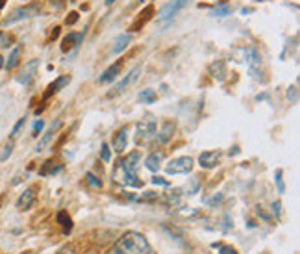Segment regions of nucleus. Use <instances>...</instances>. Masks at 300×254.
<instances>
[{"mask_svg": "<svg viewBox=\"0 0 300 254\" xmlns=\"http://www.w3.org/2000/svg\"><path fill=\"white\" fill-rule=\"evenodd\" d=\"M115 249L121 254H150V243L146 241V238L139 232H126L121 238L117 239Z\"/></svg>", "mask_w": 300, "mask_h": 254, "instance_id": "f257e3e1", "label": "nucleus"}, {"mask_svg": "<svg viewBox=\"0 0 300 254\" xmlns=\"http://www.w3.org/2000/svg\"><path fill=\"white\" fill-rule=\"evenodd\" d=\"M193 158L189 156H180V158H174V160H170L169 165L165 167L167 171V175H187V173H191L193 171Z\"/></svg>", "mask_w": 300, "mask_h": 254, "instance_id": "f03ea898", "label": "nucleus"}, {"mask_svg": "<svg viewBox=\"0 0 300 254\" xmlns=\"http://www.w3.org/2000/svg\"><path fill=\"white\" fill-rule=\"evenodd\" d=\"M191 0H172L160 11V21H172L180 9H184Z\"/></svg>", "mask_w": 300, "mask_h": 254, "instance_id": "7ed1b4c3", "label": "nucleus"}, {"mask_svg": "<svg viewBox=\"0 0 300 254\" xmlns=\"http://www.w3.org/2000/svg\"><path fill=\"white\" fill-rule=\"evenodd\" d=\"M135 134L139 138H150L152 134H156V119L152 115H146L145 119H141L137 124H135Z\"/></svg>", "mask_w": 300, "mask_h": 254, "instance_id": "20e7f679", "label": "nucleus"}, {"mask_svg": "<svg viewBox=\"0 0 300 254\" xmlns=\"http://www.w3.org/2000/svg\"><path fill=\"white\" fill-rule=\"evenodd\" d=\"M139 73H141V67H135V69H132L130 74H128V76H124L123 80H121V82H119V84H117L115 87L109 91V97H115V95H119V93H123L124 89H128V87H130V85L139 78Z\"/></svg>", "mask_w": 300, "mask_h": 254, "instance_id": "39448f33", "label": "nucleus"}, {"mask_svg": "<svg viewBox=\"0 0 300 254\" xmlns=\"http://www.w3.org/2000/svg\"><path fill=\"white\" fill-rule=\"evenodd\" d=\"M221 160V152L219 150H206L199 156V165L202 169H215Z\"/></svg>", "mask_w": 300, "mask_h": 254, "instance_id": "423d86ee", "label": "nucleus"}, {"mask_svg": "<svg viewBox=\"0 0 300 254\" xmlns=\"http://www.w3.org/2000/svg\"><path fill=\"white\" fill-rule=\"evenodd\" d=\"M128 134H130V128L128 126H123L121 130L115 134V138H113V150H115L117 154H123L126 145H128Z\"/></svg>", "mask_w": 300, "mask_h": 254, "instance_id": "0eeeda50", "label": "nucleus"}, {"mask_svg": "<svg viewBox=\"0 0 300 254\" xmlns=\"http://www.w3.org/2000/svg\"><path fill=\"white\" fill-rule=\"evenodd\" d=\"M37 67H39V60H32V62H28L24 65V69L21 71V74L17 76V82H19V84H24V85L30 84V80L33 78Z\"/></svg>", "mask_w": 300, "mask_h": 254, "instance_id": "6e6552de", "label": "nucleus"}, {"mask_svg": "<svg viewBox=\"0 0 300 254\" xmlns=\"http://www.w3.org/2000/svg\"><path fill=\"white\" fill-rule=\"evenodd\" d=\"M209 74H211V78L213 80H217V82H224L226 80V63L223 62V60H215V62L209 65Z\"/></svg>", "mask_w": 300, "mask_h": 254, "instance_id": "1a4fd4ad", "label": "nucleus"}, {"mask_svg": "<svg viewBox=\"0 0 300 254\" xmlns=\"http://www.w3.org/2000/svg\"><path fill=\"white\" fill-rule=\"evenodd\" d=\"M174 130H176L174 123H172V121H167V123L162 126L160 134H158V138H156V143H158V145H165L167 141H170V138H172Z\"/></svg>", "mask_w": 300, "mask_h": 254, "instance_id": "9d476101", "label": "nucleus"}, {"mask_svg": "<svg viewBox=\"0 0 300 254\" xmlns=\"http://www.w3.org/2000/svg\"><path fill=\"white\" fill-rule=\"evenodd\" d=\"M33 200H35L33 189H26L24 193H21V197L17 200V208L21 210V212H26V210H30L33 206Z\"/></svg>", "mask_w": 300, "mask_h": 254, "instance_id": "9b49d317", "label": "nucleus"}, {"mask_svg": "<svg viewBox=\"0 0 300 254\" xmlns=\"http://www.w3.org/2000/svg\"><path fill=\"white\" fill-rule=\"evenodd\" d=\"M139 160H141V154H139V150H133V152H130V154L126 156L124 160H121V165H123V167L128 171V173H137Z\"/></svg>", "mask_w": 300, "mask_h": 254, "instance_id": "f8f14e48", "label": "nucleus"}, {"mask_svg": "<svg viewBox=\"0 0 300 254\" xmlns=\"http://www.w3.org/2000/svg\"><path fill=\"white\" fill-rule=\"evenodd\" d=\"M121 67H123V60H117L111 67H108V69L102 73V76L99 78V82H100V84H108V82H111L113 78H117V74H119Z\"/></svg>", "mask_w": 300, "mask_h": 254, "instance_id": "ddd939ff", "label": "nucleus"}, {"mask_svg": "<svg viewBox=\"0 0 300 254\" xmlns=\"http://www.w3.org/2000/svg\"><path fill=\"white\" fill-rule=\"evenodd\" d=\"M32 13H33V8H30V6H26V8H17V9H13L11 15L6 19V24H13V23H17V21L28 19Z\"/></svg>", "mask_w": 300, "mask_h": 254, "instance_id": "4468645a", "label": "nucleus"}, {"mask_svg": "<svg viewBox=\"0 0 300 254\" xmlns=\"http://www.w3.org/2000/svg\"><path fill=\"white\" fill-rule=\"evenodd\" d=\"M246 65H248V71H250V76L252 78L260 76V71H262V56H260L258 50L252 52V56H250V60L246 62Z\"/></svg>", "mask_w": 300, "mask_h": 254, "instance_id": "2eb2a0df", "label": "nucleus"}, {"mask_svg": "<svg viewBox=\"0 0 300 254\" xmlns=\"http://www.w3.org/2000/svg\"><path fill=\"white\" fill-rule=\"evenodd\" d=\"M254 50L256 48H252V46H239V48L232 50V56H233V60L237 63H246L250 60V56H252Z\"/></svg>", "mask_w": 300, "mask_h": 254, "instance_id": "dca6fc26", "label": "nucleus"}, {"mask_svg": "<svg viewBox=\"0 0 300 254\" xmlns=\"http://www.w3.org/2000/svg\"><path fill=\"white\" fill-rule=\"evenodd\" d=\"M62 126V121H56V123H52V126L48 128V130L45 132V136L43 138L39 139V143H37V146H35V150L37 152H41V150H45V146L50 143V139L54 138V132H56V128H60Z\"/></svg>", "mask_w": 300, "mask_h": 254, "instance_id": "f3484780", "label": "nucleus"}, {"mask_svg": "<svg viewBox=\"0 0 300 254\" xmlns=\"http://www.w3.org/2000/svg\"><path fill=\"white\" fill-rule=\"evenodd\" d=\"M82 39H84V34H69V36L62 41V50L63 52H69L70 48L80 45Z\"/></svg>", "mask_w": 300, "mask_h": 254, "instance_id": "a211bd4d", "label": "nucleus"}, {"mask_svg": "<svg viewBox=\"0 0 300 254\" xmlns=\"http://www.w3.org/2000/svg\"><path fill=\"white\" fill-rule=\"evenodd\" d=\"M130 41H132L130 34H121V36H117L115 41H113V54H121L124 48H128Z\"/></svg>", "mask_w": 300, "mask_h": 254, "instance_id": "6ab92c4d", "label": "nucleus"}, {"mask_svg": "<svg viewBox=\"0 0 300 254\" xmlns=\"http://www.w3.org/2000/svg\"><path fill=\"white\" fill-rule=\"evenodd\" d=\"M162 160H163V152H152V154L145 160V167L148 171L156 173V171L160 169V165H162Z\"/></svg>", "mask_w": 300, "mask_h": 254, "instance_id": "aec40b11", "label": "nucleus"}, {"mask_svg": "<svg viewBox=\"0 0 300 254\" xmlns=\"http://www.w3.org/2000/svg\"><path fill=\"white\" fill-rule=\"evenodd\" d=\"M69 82H70V76H60L58 80H56V82H52V84L46 87L45 99H48V97H50L52 93L60 91V89H62V87H65V85L69 84Z\"/></svg>", "mask_w": 300, "mask_h": 254, "instance_id": "412c9836", "label": "nucleus"}, {"mask_svg": "<svg viewBox=\"0 0 300 254\" xmlns=\"http://www.w3.org/2000/svg\"><path fill=\"white\" fill-rule=\"evenodd\" d=\"M19 56H21V48L19 46H15L13 50H11V54H9V58L6 60V63H4V67L8 71L11 69H15L17 67V63H19Z\"/></svg>", "mask_w": 300, "mask_h": 254, "instance_id": "4be33fe9", "label": "nucleus"}, {"mask_svg": "<svg viewBox=\"0 0 300 254\" xmlns=\"http://www.w3.org/2000/svg\"><path fill=\"white\" fill-rule=\"evenodd\" d=\"M56 219H58V223L63 226V232H65V234H69V232L72 230V221H70V217L67 216V212H60V214L56 216Z\"/></svg>", "mask_w": 300, "mask_h": 254, "instance_id": "5701e85b", "label": "nucleus"}, {"mask_svg": "<svg viewBox=\"0 0 300 254\" xmlns=\"http://www.w3.org/2000/svg\"><path fill=\"white\" fill-rule=\"evenodd\" d=\"M139 99L143 100V104H152L158 99V95H156L154 89H143V91L139 93Z\"/></svg>", "mask_w": 300, "mask_h": 254, "instance_id": "b1692460", "label": "nucleus"}, {"mask_svg": "<svg viewBox=\"0 0 300 254\" xmlns=\"http://www.w3.org/2000/svg\"><path fill=\"white\" fill-rule=\"evenodd\" d=\"M62 171V165H52V162H45V165H43V169L39 171V175H56V173H60Z\"/></svg>", "mask_w": 300, "mask_h": 254, "instance_id": "393cba45", "label": "nucleus"}, {"mask_svg": "<svg viewBox=\"0 0 300 254\" xmlns=\"http://www.w3.org/2000/svg\"><path fill=\"white\" fill-rule=\"evenodd\" d=\"M274 184L278 187V193H285V184H284V171L276 169L274 171Z\"/></svg>", "mask_w": 300, "mask_h": 254, "instance_id": "a878e982", "label": "nucleus"}, {"mask_svg": "<svg viewBox=\"0 0 300 254\" xmlns=\"http://www.w3.org/2000/svg\"><path fill=\"white\" fill-rule=\"evenodd\" d=\"M230 11H232V9H230V6H228V4H219V6L211 11V15H213V17H226V15H230Z\"/></svg>", "mask_w": 300, "mask_h": 254, "instance_id": "bb28decb", "label": "nucleus"}, {"mask_svg": "<svg viewBox=\"0 0 300 254\" xmlns=\"http://www.w3.org/2000/svg\"><path fill=\"white\" fill-rule=\"evenodd\" d=\"M85 182L91 185V187H97V189H100V187H102V180L95 177L93 173H87V175H85Z\"/></svg>", "mask_w": 300, "mask_h": 254, "instance_id": "cd10ccee", "label": "nucleus"}, {"mask_svg": "<svg viewBox=\"0 0 300 254\" xmlns=\"http://www.w3.org/2000/svg\"><path fill=\"white\" fill-rule=\"evenodd\" d=\"M287 100H289L291 104H297V102H299V89H297V85H291V87L287 89Z\"/></svg>", "mask_w": 300, "mask_h": 254, "instance_id": "c85d7f7f", "label": "nucleus"}, {"mask_svg": "<svg viewBox=\"0 0 300 254\" xmlns=\"http://www.w3.org/2000/svg\"><path fill=\"white\" fill-rule=\"evenodd\" d=\"M13 152V143H8V145L2 148V152H0V162H6L9 156Z\"/></svg>", "mask_w": 300, "mask_h": 254, "instance_id": "c756f323", "label": "nucleus"}, {"mask_svg": "<svg viewBox=\"0 0 300 254\" xmlns=\"http://www.w3.org/2000/svg\"><path fill=\"white\" fill-rule=\"evenodd\" d=\"M223 199H224V195L223 193H217V195H213L211 199L208 200V206H211V208H215L217 204H221L223 202Z\"/></svg>", "mask_w": 300, "mask_h": 254, "instance_id": "7c9ffc66", "label": "nucleus"}, {"mask_svg": "<svg viewBox=\"0 0 300 254\" xmlns=\"http://www.w3.org/2000/svg\"><path fill=\"white\" fill-rule=\"evenodd\" d=\"M43 126H45V121H43V119H37V121L33 123V126H32V132H33L32 136H39L41 130H43Z\"/></svg>", "mask_w": 300, "mask_h": 254, "instance_id": "2f4dec72", "label": "nucleus"}, {"mask_svg": "<svg viewBox=\"0 0 300 254\" xmlns=\"http://www.w3.org/2000/svg\"><path fill=\"white\" fill-rule=\"evenodd\" d=\"M230 228H233V223H232L230 216H224V217H223V224H221V230H223V232H228Z\"/></svg>", "mask_w": 300, "mask_h": 254, "instance_id": "473e14b6", "label": "nucleus"}, {"mask_svg": "<svg viewBox=\"0 0 300 254\" xmlns=\"http://www.w3.org/2000/svg\"><path fill=\"white\" fill-rule=\"evenodd\" d=\"M100 158H102L104 162H109V160H111V152H109V146L106 145V143L102 145V150H100Z\"/></svg>", "mask_w": 300, "mask_h": 254, "instance_id": "72a5a7b5", "label": "nucleus"}, {"mask_svg": "<svg viewBox=\"0 0 300 254\" xmlns=\"http://www.w3.org/2000/svg\"><path fill=\"white\" fill-rule=\"evenodd\" d=\"M219 254H239V253L230 245H219Z\"/></svg>", "mask_w": 300, "mask_h": 254, "instance_id": "f704fd0d", "label": "nucleus"}, {"mask_svg": "<svg viewBox=\"0 0 300 254\" xmlns=\"http://www.w3.org/2000/svg\"><path fill=\"white\" fill-rule=\"evenodd\" d=\"M270 210H272L274 216L280 217V214H282V202H280V200H274V202L270 204Z\"/></svg>", "mask_w": 300, "mask_h": 254, "instance_id": "c9c22d12", "label": "nucleus"}, {"mask_svg": "<svg viewBox=\"0 0 300 254\" xmlns=\"http://www.w3.org/2000/svg\"><path fill=\"white\" fill-rule=\"evenodd\" d=\"M78 23V13L76 11H72V13H69V17L65 19V24H69V26H72V24Z\"/></svg>", "mask_w": 300, "mask_h": 254, "instance_id": "e433bc0d", "label": "nucleus"}, {"mask_svg": "<svg viewBox=\"0 0 300 254\" xmlns=\"http://www.w3.org/2000/svg\"><path fill=\"white\" fill-rule=\"evenodd\" d=\"M152 184H154V185H165V187H167V185H169V180H165L163 177H154V178H152Z\"/></svg>", "mask_w": 300, "mask_h": 254, "instance_id": "4c0bfd02", "label": "nucleus"}, {"mask_svg": "<svg viewBox=\"0 0 300 254\" xmlns=\"http://www.w3.org/2000/svg\"><path fill=\"white\" fill-rule=\"evenodd\" d=\"M24 121H26V119H19V121H17L15 123V126H13V130H11V136H17V134H19V130H21V128H23V124H24Z\"/></svg>", "mask_w": 300, "mask_h": 254, "instance_id": "58836bf2", "label": "nucleus"}, {"mask_svg": "<svg viewBox=\"0 0 300 254\" xmlns=\"http://www.w3.org/2000/svg\"><path fill=\"white\" fill-rule=\"evenodd\" d=\"M58 254H76V251H74V247L72 245H65Z\"/></svg>", "mask_w": 300, "mask_h": 254, "instance_id": "ea45409f", "label": "nucleus"}, {"mask_svg": "<svg viewBox=\"0 0 300 254\" xmlns=\"http://www.w3.org/2000/svg\"><path fill=\"white\" fill-rule=\"evenodd\" d=\"M256 212H258V216H260V217H263V219H265V221H269V219H270V216H269V214H265V212H263V210L260 208V206H258V208H256Z\"/></svg>", "mask_w": 300, "mask_h": 254, "instance_id": "a19ab883", "label": "nucleus"}, {"mask_svg": "<svg viewBox=\"0 0 300 254\" xmlns=\"http://www.w3.org/2000/svg\"><path fill=\"white\" fill-rule=\"evenodd\" d=\"M152 199H156L154 191H146V195H143V197H141V200H152Z\"/></svg>", "mask_w": 300, "mask_h": 254, "instance_id": "79ce46f5", "label": "nucleus"}, {"mask_svg": "<svg viewBox=\"0 0 300 254\" xmlns=\"http://www.w3.org/2000/svg\"><path fill=\"white\" fill-rule=\"evenodd\" d=\"M237 152H239V148H237V146H233V150H230V156L232 154H237Z\"/></svg>", "mask_w": 300, "mask_h": 254, "instance_id": "37998d69", "label": "nucleus"}, {"mask_svg": "<svg viewBox=\"0 0 300 254\" xmlns=\"http://www.w3.org/2000/svg\"><path fill=\"white\" fill-rule=\"evenodd\" d=\"M2 67H4V58L0 56V69H2Z\"/></svg>", "mask_w": 300, "mask_h": 254, "instance_id": "c03bdc74", "label": "nucleus"}, {"mask_svg": "<svg viewBox=\"0 0 300 254\" xmlns=\"http://www.w3.org/2000/svg\"><path fill=\"white\" fill-rule=\"evenodd\" d=\"M113 2H115V0H106V6H111Z\"/></svg>", "mask_w": 300, "mask_h": 254, "instance_id": "a18cd8bd", "label": "nucleus"}, {"mask_svg": "<svg viewBox=\"0 0 300 254\" xmlns=\"http://www.w3.org/2000/svg\"><path fill=\"white\" fill-rule=\"evenodd\" d=\"M111 254H121V253H119V251H117V249H113V251H111Z\"/></svg>", "mask_w": 300, "mask_h": 254, "instance_id": "49530a36", "label": "nucleus"}]
</instances>
